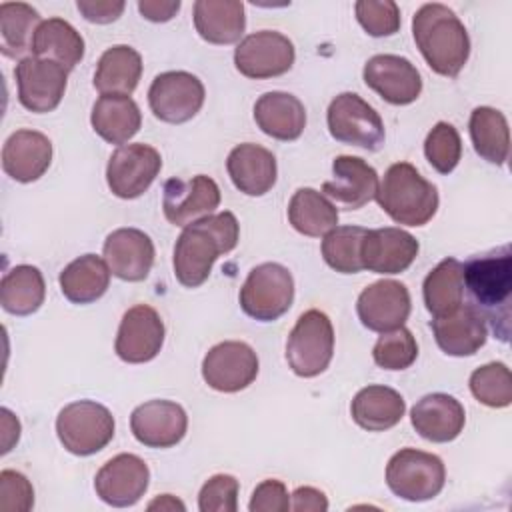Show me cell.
Instances as JSON below:
<instances>
[{
    "label": "cell",
    "instance_id": "cell-28",
    "mask_svg": "<svg viewBox=\"0 0 512 512\" xmlns=\"http://www.w3.org/2000/svg\"><path fill=\"white\" fill-rule=\"evenodd\" d=\"M254 120L266 136L290 142L302 136L306 128V110L294 94L274 90L256 100Z\"/></svg>",
    "mask_w": 512,
    "mask_h": 512
},
{
    "label": "cell",
    "instance_id": "cell-14",
    "mask_svg": "<svg viewBox=\"0 0 512 512\" xmlns=\"http://www.w3.org/2000/svg\"><path fill=\"white\" fill-rule=\"evenodd\" d=\"M258 376V356L246 342L226 340L212 346L202 360L204 382L218 392H240Z\"/></svg>",
    "mask_w": 512,
    "mask_h": 512
},
{
    "label": "cell",
    "instance_id": "cell-18",
    "mask_svg": "<svg viewBox=\"0 0 512 512\" xmlns=\"http://www.w3.org/2000/svg\"><path fill=\"white\" fill-rule=\"evenodd\" d=\"M362 76L368 88L394 106L412 104L422 92L420 72L404 56L376 54L364 64Z\"/></svg>",
    "mask_w": 512,
    "mask_h": 512
},
{
    "label": "cell",
    "instance_id": "cell-38",
    "mask_svg": "<svg viewBox=\"0 0 512 512\" xmlns=\"http://www.w3.org/2000/svg\"><path fill=\"white\" fill-rule=\"evenodd\" d=\"M426 310L432 316H444L464 304V278L462 262L444 258L430 270L422 286Z\"/></svg>",
    "mask_w": 512,
    "mask_h": 512
},
{
    "label": "cell",
    "instance_id": "cell-15",
    "mask_svg": "<svg viewBox=\"0 0 512 512\" xmlns=\"http://www.w3.org/2000/svg\"><path fill=\"white\" fill-rule=\"evenodd\" d=\"M220 204L218 184L204 174L188 180L170 178L162 188V212L174 226H188L204 216H210Z\"/></svg>",
    "mask_w": 512,
    "mask_h": 512
},
{
    "label": "cell",
    "instance_id": "cell-20",
    "mask_svg": "<svg viewBox=\"0 0 512 512\" xmlns=\"http://www.w3.org/2000/svg\"><path fill=\"white\" fill-rule=\"evenodd\" d=\"M130 430L148 448H172L186 436L188 416L172 400H148L130 414Z\"/></svg>",
    "mask_w": 512,
    "mask_h": 512
},
{
    "label": "cell",
    "instance_id": "cell-31",
    "mask_svg": "<svg viewBox=\"0 0 512 512\" xmlns=\"http://www.w3.org/2000/svg\"><path fill=\"white\" fill-rule=\"evenodd\" d=\"M90 124L102 140L124 146L140 130L142 114L130 96L106 94L94 102Z\"/></svg>",
    "mask_w": 512,
    "mask_h": 512
},
{
    "label": "cell",
    "instance_id": "cell-43",
    "mask_svg": "<svg viewBox=\"0 0 512 512\" xmlns=\"http://www.w3.org/2000/svg\"><path fill=\"white\" fill-rule=\"evenodd\" d=\"M424 154L436 172L450 174L462 156V140L458 130L448 122H438L424 140Z\"/></svg>",
    "mask_w": 512,
    "mask_h": 512
},
{
    "label": "cell",
    "instance_id": "cell-49",
    "mask_svg": "<svg viewBox=\"0 0 512 512\" xmlns=\"http://www.w3.org/2000/svg\"><path fill=\"white\" fill-rule=\"evenodd\" d=\"M290 496H292L290 510L294 512H326L328 510V498L318 488L300 486Z\"/></svg>",
    "mask_w": 512,
    "mask_h": 512
},
{
    "label": "cell",
    "instance_id": "cell-9",
    "mask_svg": "<svg viewBox=\"0 0 512 512\" xmlns=\"http://www.w3.org/2000/svg\"><path fill=\"white\" fill-rule=\"evenodd\" d=\"M330 136L336 142L376 152L384 146V122L380 114L358 94H338L326 112Z\"/></svg>",
    "mask_w": 512,
    "mask_h": 512
},
{
    "label": "cell",
    "instance_id": "cell-6",
    "mask_svg": "<svg viewBox=\"0 0 512 512\" xmlns=\"http://www.w3.org/2000/svg\"><path fill=\"white\" fill-rule=\"evenodd\" d=\"M240 308L254 320L274 322L284 316L294 300V278L278 262L254 266L238 294Z\"/></svg>",
    "mask_w": 512,
    "mask_h": 512
},
{
    "label": "cell",
    "instance_id": "cell-35",
    "mask_svg": "<svg viewBox=\"0 0 512 512\" xmlns=\"http://www.w3.org/2000/svg\"><path fill=\"white\" fill-rule=\"evenodd\" d=\"M46 296L44 276L36 266L18 264L2 276L0 304L8 314L30 316L34 314Z\"/></svg>",
    "mask_w": 512,
    "mask_h": 512
},
{
    "label": "cell",
    "instance_id": "cell-1",
    "mask_svg": "<svg viewBox=\"0 0 512 512\" xmlns=\"http://www.w3.org/2000/svg\"><path fill=\"white\" fill-rule=\"evenodd\" d=\"M240 238V226L232 212L204 216L188 226L174 246V276L186 288H198L210 276V270L218 256L236 248Z\"/></svg>",
    "mask_w": 512,
    "mask_h": 512
},
{
    "label": "cell",
    "instance_id": "cell-23",
    "mask_svg": "<svg viewBox=\"0 0 512 512\" xmlns=\"http://www.w3.org/2000/svg\"><path fill=\"white\" fill-rule=\"evenodd\" d=\"M110 272L126 282L144 280L154 264V244L138 228H118L110 232L102 248Z\"/></svg>",
    "mask_w": 512,
    "mask_h": 512
},
{
    "label": "cell",
    "instance_id": "cell-26",
    "mask_svg": "<svg viewBox=\"0 0 512 512\" xmlns=\"http://www.w3.org/2000/svg\"><path fill=\"white\" fill-rule=\"evenodd\" d=\"M52 162V142L38 130H16L2 148L4 172L22 184L34 182Z\"/></svg>",
    "mask_w": 512,
    "mask_h": 512
},
{
    "label": "cell",
    "instance_id": "cell-51",
    "mask_svg": "<svg viewBox=\"0 0 512 512\" xmlns=\"http://www.w3.org/2000/svg\"><path fill=\"white\" fill-rule=\"evenodd\" d=\"M0 420H2V454H6L8 450H12V446L20 438V422L8 408H0Z\"/></svg>",
    "mask_w": 512,
    "mask_h": 512
},
{
    "label": "cell",
    "instance_id": "cell-45",
    "mask_svg": "<svg viewBox=\"0 0 512 512\" xmlns=\"http://www.w3.org/2000/svg\"><path fill=\"white\" fill-rule=\"evenodd\" d=\"M240 484L232 474L210 476L198 494L200 512H236Z\"/></svg>",
    "mask_w": 512,
    "mask_h": 512
},
{
    "label": "cell",
    "instance_id": "cell-3",
    "mask_svg": "<svg viewBox=\"0 0 512 512\" xmlns=\"http://www.w3.org/2000/svg\"><path fill=\"white\" fill-rule=\"evenodd\" d=\"M412 34L426 64L440 76L454 78L468 62V32L448 6L422 4L412 18Z\"/></svg>",
    "mask_w": 512,
    "mask_h": 512
},
{
    "label": "cell",
    "instance_id": "cell-10",
    "mask_svg": "<svg viewBox=\"0 0 512 512\" xmlns=\"http://www.w3.org/2000/svg\"><path fill=\"white\" fill-rule=\"evenodd\" d=\"M204 84L190 72L170 70L158 74L148 88L152 114L168 124L192 120L204 104Z\"/></svg>",
    "mask_w": 512,
    "mask_h": 512
},
{
    "label": "cell",
    "instance_id": "cell-11",
    "mask_svg": "<svg viewBox=\"0 0 512 512\" xmlns=\"http://www.w3.org/2000/svg\"><path fill=\"white\" fill-rule=\"evenodd\" d=\"M296 52L288 36L276 30H260L240 40L234 50L236 70L252 80L276 78L294 64Z\"/></svg>",
    "mask_w": 512,
    "mask_h": 512
},
{
    "label": "cell",
    "instance_id": "cell-40",
    "mask_svg": "<svg viewBox=\"0 0 512 512\" xmlns=\"http://www.w3.org/2000/svg\"><path fill=\"white\" fill-rule=\"evenodd\" d=\"M366 228L362 226H336L322 240L324 262L340 274H356L364 270L362 240Z\"/></svg>",
    "mask_w": 512,
    "mask_h": 512
},
{
    "label": "cell",
    "instance_id": "cell-36",
    "mask_svg": "<svg viewBox=\"0 0 512 512\" xmlns=\"http://www.w3.org/2000/svg\"><path fill=\"white\" fill-rule=\"evenodd\" d=\"M288 222L304 236L320 238L338 226V208L314 188H298L288 204Z\"/></svg>",
    "mask_w": 512,
    "mask_h": 512
},
{
    "label": "cell",
    "instance_id": "cell-17",
    "mask_svg": "<svg viewBox=\"0 0 512 512\" xmlns=\"http://www.w3.org/2000/svg\"><path fill=\"white\" fill-rule=\"evenodd\" d=\"M164 344V322L148 304H136L120 320L114 350L128 364H144L158 356Z\"/></svg>",
    "mask_w": 512,
    "mask_h": 512
},
{
    "label": "cell",
    "instance_id": "cell-4",
    "mask_svg": "<svg viewBox=\"0 0 512 512\" xmlns=\"http://www.w3.org/2000/svg\"><path fill=\"white\" fill-rule=\"evenodd\" d=\"M380 208L404 226H424L438 210V190L408 162H396L378 184Z\"/></svg>",
    "mask_w": 512,
    "mask_h": 512
},
{
    "label": "cell",
    "instance_id": "cell-42",
    "mask_svg": "<svg viewBox=\"0 0 512 512\" xmlns=\"http://www.w3.org/2000/svg\"><path fill=\"white\" fill-rule=\"evenodd\" d=\"M418 356V344L412 332L404 326L382 332L378 342L374 344L372 358L384 370H406L414 364Z\"/></svg>",
    "mask_w": 512,
    "mask_h": 512
},
{
    "label": "cell",
    "instance_id": "cell-25",
    "mask_svg": "<svg viewBox=\"0 0 512 512\" xmlns=\"http://www.w3.org/2000/svg\"><path fill=\"white\" fill-rule=\"evenodd\" d=\"M430 326L438 348L448 356H472L488 338L484 318L470 304H460L444 316H434Z\"/></svg>",
    "mask_w": 512,
    "mask_h": 512
},
{
    "label": "cell",
    "instance_id": "cell-8",
    "mask_svg": "<svg viewBox=\"0 0 512 512\" xmlns=\"http://www.w3.org/2000/svg\"><path fill=\"white\" fill-rule=\"evenodd\" d=\"M446 482L444 462L430 452L402 448L388 460L386 484L394 496L424 502L438 496Z\"/></svg>",
    "mask_w": 512,
    "mask_h": 512
},
{
    "label": "cell",
    "instance_id": "cell-16",
    "mask_svg": "<svg viewBox=\"0 0 512 512\" xmlns=\"http://www.w3.org/2000/svg\"><path fill=\"white\" fill-rule=\"evenodd\" d=\"M150 484L148 464L136 454H118L110 458L94 478L96 496L114 508L134 506Z\"/></svg>",
    "mask_w": 512,
    "mask_h": 512
},
{
    "label": "cell",
    "instance_id": "cell-22",
    "mask_svg": "<svg viewBox=\"0 0 512 512\" xmlns=\"http://www.w3.org/2000/svg\"><path fill=\"white\" fill-rule=\"evenodd\" d=\"M418 240L394 226L366 230L362 240V264L376 274H400L418 256Z\"/></svg>",
    "mask_w": 512,
    "mask_h": 512
},
{
    "label": "cell",
    "instance_id": "cell-50",
    "mask_svg": "<svg viewBox=\"0 0 512 512\" xmlns=\"http://www.w3.org/2000/svg\"><path fill=\"white\" fill-rule=\"evenodd\" d=\"M138 10L150 22H168L180 10V0H140Z\"/></svg>",
    "mask_w": 512,
    "mask_h": 512
},
{
    "label": "cell",
    "instance_id": "cell-5",
    "mask_svg": "<svg viewBox=\"0 0 512 512\" xmlns=\"http://www.w3.org/2000/svg\"><path fill=\"white\" fill-rule=\"evenodd\" d=\"M112 412L94 400L66 404L56 418V434L62 446L76 456L100 452L114 438Z\"/></svg>",
    "mask_w": 512,
    "mask_h": 512
},
{
    "label": "cell",
    "instance_id": "cell-19",
    "mask_svg": "<svg viewBox=\"0 0 512 512\" xmlns=\"http://www.w3.org/2000/svg\"><path fill=\"white\" fill-rule=\"evenodd\" d=\"M410 292L398 280H378L366 286L356 302L360 322L372 332H390L410 316Z\"/></svg>",
    "mask_w": 512,
    "mask_h": 512
},
{
    "label": "cell",
    "instance_id": "cell-39",
    "mask_svg": "<svg viewBox=\"0 0 512 512\" xmlns=\"http://www.w3.org/2000/svg\"><path fill=\"white\" fill-rule=\"evenodd\" d=\"M40 14L26 2H2L0 4V50L6 58H22L32 52V42Z\"/></svg>",
    "mask_w": 512,
    "mask_h": 512
},
{
    "label": "cell",
    "instance_id": "cell-44",
    "mask_svg": "<svg viewBox=\"0 0 512 512\" xmlns=\"http://www.w3.org/2000/svg\"><path fill=\"white\" fill-rule=\"evenodd\" d=\"M356 20L374 38L392 36L400 30V8L392 0H358Z\"/></svg>",
    "mask_w": 512,
    "mask_h": 512
},
{
    "label": "cell",
    "instance_id": "cell-30",
    "mask_svg": "<svg viewBox=\"0 0 512 512\" xmlns=\"http://www.w3.org/2000/svg\"><path fill=\"white\" fill-rule=\"evenodd\" d=\"M194 26L200 38L210 44H234L246 28L244 4L238 0H198L194 2Z\"/></svg>",
    "mask_w": 512,
    "mask_h": 512
},
{
    "label": "cell",
    "instance_id": "cell-29",
    "mask_svg": "<svg viewBox=\"0 0 512 512\" xmlns=\"http://www.w3.org/2000/svg\"><path fill=\"white\" fill-rule=\"evenodd\" d=\"M406 412V402L394 388L370 384L354 396L350 404L352 420L368 432H384L394 428Z\"/></svg>",
    "mask_w": 512,
    "mask_h": 512
},
{
    "label": "cell",
    "instance_id": "cell-32",
    "mask_svg": "<svg viewBox=\"0 0 512 512\" xmlns=\"http://www.w3.org/2000/svg\"><path fill=\"white\" fill-rule=\"evenodd\" d=\"M142 76V56L126 44H116L108 48L96 66L94 88L106 94L130 96Z\"/></svg>",
    "mask_w": 512,
    "mask_h": 512
},
{
    "label": "cell",
    "instance_id": "cell-46",
    "mask_svg": "<svg viewBox=\"0 0 512 512\" xmlns=\"http://www.w3.org/2000/svg\"><path fill=\"white\" fill-rule=\"evenodd\" d=\"M34 506L30 480L16 470L0 472V512H28Z\"/></svg>",
    "mask_w": 512,
    "mask_h": 512
},
{
    "label": "cell",
    "instance_id": "cell-37",
    "mask_svg": "<svg viewBox=\"0 0 512 512\" xmlns=\"http://www.w3.org/2000/svg\"><path fill=\"white\" fill-rule=\"evenodd\" d=\"M470 138L480 158L502 166L510 150V130L506 116L490 106H478L470 114Z\"/></svg>",
    "mask_w": 512,
    "mask_h": 512
},
{
    "label": "cell",
    "instance_id": "cell-34",
    "mask_svg": "<svg viewBox=\"0 0 512 512\" xmlns=\"http://www.w3.org/2000/svg\"><path fill=\"white\" fill-rule=\"evenodd\" d=\"M32 56L54 60L70 72L84 58V38L64 18L42 20L34 34Z\"/></svg>",
    "mask_w": 512,
    "mask_h": 512
},
{
    "label": "cell",
    "instance_id": "cell-52",
    "mask_svg": "<svg viewBox=\"0 0 512 512\" xmlns=\"http://www.w3.org/2000/svg\"><path fill=\"white\" fill-rule=\"evenodd\" d=\"M148 510H168V512H172V510H186V506H184V502H180L176 496H172V494H162V496L154 498V500L148 504Z\"/></svg>",
    "mask_w": 512,
    "mask_h": 512
},
{
    "label": "cell",
    "instance_id": "cell-41",
    "mask_svg": "<svg viewBox=\"0 0 512 512\" xmlns=\"http://www.w3.org/2000/svg\"><path fill=\"white\" fill-rule=\"evenodd\" d=\"M470 392L490 408H506L512 402V374L502 362H488L470 374Z\"/></svg>",
    "mask_w": 512,
    "mask_h": 512
},
{
    "label": "cell",
    "instance_id": "cell-27",
    "mask_svg": "<svg viewBox=\"0 0 512 512\" xmlns=\"http://www.w3.org/2000/svg\"><path fill=\"white\" fill-rule=\"evenodd\" d=\"M226 170L232 184L246 196H264L276 184V158L274 154L252 142L238 144L230 150Z\"/></svg>",
    "mask_w": 512,
    "mask_h": 512
},
{
    "label": "cell",
    "instance_id": "cell-21",
    "mask_svg": "<svg viewBox=\"0 0 512 512\" xmlns=\"http://www.w3.org/2000/svg\"><path fill=\"white\" fill-rule=\"evenodd\" d=\"M332 180L322 184L326 198L340 204L344 210H358L378 192V172L358 156H336L332 162Z\"/></svg>",
    "mask_w": 512,
    "mask_h": 512
},
{
    "label": "cell",
    "instance_id": "cell-24",
    "mask_svg": "<svg viewBox=\"0 0 512 512\" xmlns=\"http://www.w3.org/2000/svg\"><path fill=\"white\" fill-rule=\"evenodd\" d=\"M414 430L430 442L444 444L460 436L466 422L464 406L450 394L432 392L422 396L410 410Z\"/></svg>",
    "mask_w": 512,
    "mask_h": 512
},
{
    "label": "cell",
    "instance_id": "cell-7",
    "mask_svg": "<svg viewBox=\"0 0 512 512\" xmlns=\"http://www.w3.org/2000/svg\"><path fill=\"white\" fill-rule=\"evenodd\" d=\"M334 354V328L322 310H306L286 340V360L300 378L322 374Z\"/></svg>",
    "mask_w": 512,
    "mask_h": 512
},
{
    "label": "cell",
    "instance_id": "cell-12",
    "mask_svg": "<svg viewBox=\"0 0 512 512\" xmlns=\"http://www.w3.org/2000/svg\"><path fill=\"white\" fill-rule=\"evenodd\" d=\"M162 168L160 152L148 144L118 146L106 166V182L114 196L132 200L142 196Z\"/></svg>",
    "mask_w": 512,
    "mask_h": 512
},
{
    "label": "cell",
    "instance_id": "cell-48",
    "mask_svg": "<svg viewBox=\"0 0 512 512\" xmlns=\"http://www.w3.org/2000/svg\"><path fill=\"white\" fill-rule=\"evenodd\" d=\"M124 2L122 0H78L76 8L80 10V14L94 24H110L114 20L120 18V14L124 12Z\"/></svg>",
    "mask_w": 512,
    "mask_h": 512
},
{
    "label": "cell",
    "instance_id": "cell-47",
    "mask_svg": "<svg viewBox=\"0 0 512 512\" xmlns=\"http://www.w3.org/2000/svg\"><path fill=\"white\" fill-rule=\"evenodd\" d=\"M250 512H286L290 510V494L284 482L276 478L262 480L250 498L248 504Z\"/></svg>",
    "mask_w": 512,
    "mask_h": 512
},
{
    "label": "cell",
    "instance_id": "cell-13",
    "mask_svg": "<svg viewBox=\"0 0 512 512\" xmlns=\"http://www.w3.org/2000/svg\"><path fill=\"white\" fill-rule=\"evenodd\" d=\"M14 78L20 104L30 112L44 114L60 104L68 84V70L54 60L26 56L16 64Z\"/></svg>",
    "mask_w": 512,
    "mask_h": 512
},
{
    "label": "cell",
    "instance_id": "cell-33",
    "mask_svg": "<svg viewBox=\"0 0 512 512\" xmlns=\"http://www.w3.org/2000/svg\"><path fill=\"white\" fill-rule=\"evenodd\" d=\"M110 268L104 258L84 254L60 272V290L72 304H90L102 298L110 286Z\"/></svg>",
    "mask_w": 512,
    "mask_h": 512
},
{
    "label": "cell",
    "instance_id": "cell-2",
    "mask_svg": "<svg viewBox=\"0 0 512 512\" xmlns=\"http://www.w3.org/2000/svg\"><path fill=\"white\" fill-rule=\"evenodd\" d=\"M464 290L470 306L490 324L496 338L510 340V298H512V252L510 246L476 254L462 264Z\"/></svg>",
    "mask_w": 512,
    "mask_h": 512
}]
</instances>
